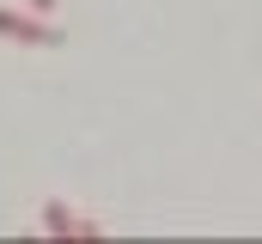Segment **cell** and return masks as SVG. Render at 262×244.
I'll list each match as a JSON object with an SVG mask.
<instances>
[{
	"label": "cell",
	"instance_id": "7a4b0ae2",
	"mask_svg": "<svg viewBox=\"0 0 262 244\" xmlns=\"http://www.w3.org/2000/svg\"><path fill=\"white\" fill-rule=\"evenodd\" d=\"M31 6H37V12H49V6H55V0H31Z\"/></svg>",
	"mask_w": 262,
	"mask_h": 244
},
{
	"label": "cell",
	"instance_id": "6da1fadb",
	"mask_svg": "<svg viewBox=\"0 0 262 244\" xmlns=\"http://www.w3.org/2000/svg\"><path fill=\"white\" fill-rule=\"evenodd\" d=\"M0 37H18V43H61L49 25H31V18H18V12H0Z\"/></svg>",
	"mask_w": 262,
	"mask_h": 244
}]
</instances>
